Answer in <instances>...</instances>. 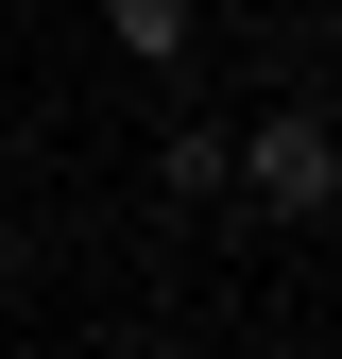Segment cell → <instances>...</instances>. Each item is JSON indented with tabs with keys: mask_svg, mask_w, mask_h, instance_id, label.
I'll return each instance as SVG.
<instances>
[{
	"mask_svg": "<svg viewBox=\"0 0 342 359\" xmlns=\"http://www.w3.org/2000/svg\"><path fill=\"white\" fill-rule=\"evenodd\" d=\"M154 171H171V205H223V189H240V137H189V120H171Z\"/></svg>",
	"mask_w": 342,
	"mask_h": 359,
	"instance_id": "7a4b0ae2",
	"label": "cell"
},
{
	"mask_svg": "<svg viewBox=\"0 0 342 359\" xmlns=\"http://www.w3.org/2000/svg\"><path fill=\"white\" fill-rule=\"evenodd\" d=\"M240 205H274V222H325V205H342V137H325L308 103L240 137Z\"/></svg>",
	"mask_w": 342,
	"mask_h": 359,
	"instance_id": "6da1fadb",
	"label": "cell"
},
{
	"mask_svg": "<svg viewBox=\"0 0 342 359\" xmlns=\"http://www.w3.org/2000/svg\"><path fill=\"white\" fill-rule=\"evenodd\" d=\"M103 34H120L137 69H171V52H189V0H103Z\"/></svg>",
	"mask_w": 342,
	"mask_h": 359,
	"instance_id": "3957f363",
	"label": "cell"
},
{
	"mask_svg": "<svg viewBox=\"0 0 342 359\" xmlns=\"http://www.w3.org/2000/svg\"><path fill=\"white\" fill-rule=\"evenodd\" d=\"M0 291H18V222H0Z\"/></svg>",
	"mask_w": 342,
	"mask_h": 359,
	"instance_id": "277c9868",
	"label": "cell"
}]
</instances>
